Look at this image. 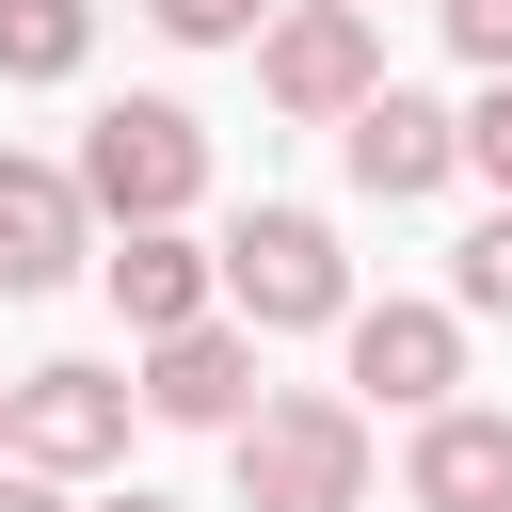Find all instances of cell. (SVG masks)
Masks as SVG:
<instances>
[{
    "label": "cell",
    "mask_w": 512,
    "mask_h": 512,
    "mask_svg": "<svg viewBox=\"0 0 512 512\" xmlns=\"http://www.w3.org/2000/svg\"><path fill=\"white\" fill-rule=\"evenodd\" d=\"M144 416H160V432H240V416H256V320H176V336H144Z\"/></svg>",
    "instance_id": "ba28073f"
},
{
    "label": "cell",
    "mask_w": 512,
    "mask_h": 512,
    "mask_svg": "<svg viewBox=\"0 0 512 512\" xmlns=\"http://www.w3.org/2000/svg\"><path fill=\"white\" fill-rule=\"evenodd\" d=\"M96 512H192V496H160V480H128V496H96Z\"/></svg>",
    "instance_id": "ac0fdd59"
},
{
    "label": "cell",
    "mask_w": 512,
    "mask_h": 512,
    "mask_svg": "<svg viewBox=\"0 0 512 512\" xmlns=\"http://www.w3.org/2000/svg\"><path fill=\"white\" fill-rule=\"evenodd\" d=\"M256 96L304 112V128H352V112L384 96V32H368V0H288V16L256 32Z\"/></svg>",
    "instance_id": "277c9868"
},
{
    "label": "cell",
    "mask_w": 512,
    "mask_h": 512,
    "mask_svg": "<svg viewBox=\"0 0 512 512\" xmlns=\"http://www.w3.org/2000/svg\"><path fill=\"white\" fill-rule=\"evenodd\" d=\"M432 16H448V48H464L480 80H512V0H432Z\"/></svg>",
    "instance_id": "2e32d148"
},
{
    "label": "cell",
    "mask_w": 512,
    "mask_h": 512,
    "mask_svg": "<svg viewBox=\"0 0 512 512\" xmlns=\"http://www.w3.org/2000/svg\"><path fill=\"white\" fill-rule=\"evenodd\" d=\"M80 208L96 224H192V192H208V128L176 112V96H112L96 128H80Z\"/></svg>",
    "instance_id": "7a4b0ae2"
},
{
    "label": "cell",
    "mask_w": 512,
    "mask_h": 512,
    "mask_svg": "<svg viewBox=\"0 0 512 512\" xmlns=\"http://www.w3.org/2000/svg\"><path fill=\"white\" fill-rule=\"evenodd\" d=\"M224 464H240V512H368V400H336V384L256 400L224 432Z\"/></svg>",
    "instance_id": "6da1fadb"
},
{
    "label": "cell",
    "mask_w": 512,
    "mask_h": 512,
    "mask_svg": "<svg viewBox=\"0 0 512 512\" xmlns=\"http://www.w3.org/2000/svg\"><path fill=\"white\" fill-rule=\"evenodd\" d=\"M336 336H352V400H384V416L464 400V304H352Z\"/></svg>",
    "instance_id": "8992f818"
},
{
    "label": "cell",
    "mask_w": 512,
    "mask_h": 512,
    "mask_svg": "<svg viewBox=\"0 0 512 512\" xmlns=\"http://www.w3.org/2000/svg\"><path fill=\"white\" fill-rule=\"evenodd\" d=\"M128 416H144V384L128 368H16V464H48V480H96V464H128Z\"/></svg>",
    "instance_id": "5b68a950"
},
{
    "label": "cell",
    "mask_w": 512,
    "mask_h": 512,
    "mask_svg": "<svg viewBox=\"0 0 512 512\" xmlns=\"http://www.w3.org/2000/svg\"><path fill=\"white\" fill-rule=\"evenodd\" d=\"M448 304H464V320H512V208H480V224H464V256H448Z\"/></svg>",
    "instance_id": "4fadbf2b"
},
{
    "label": "cell",
    "mask_w": 512,
    "mask_h": 512,
    "mask_svg": "<svg viewBox=\"0 0 512 512\" xmlns=\"http://www.w3.org/2000/svg\"><path fill=\"white\" fill-rule=\"evenodd\" d=\"M224 320H256V336H336V320H352L336 224H320V208H240V224H224Z\"/></svg>",
    "instance_id": "3957f363"
},
{
    "label": "cell",
    "mask_w": 512,
    "mask_h": 512,
    "mask_svg": "<svg viewBox=\"0 0 512 512\" xmlns=\"http://www.w3.org/2000/svg\"><path fill=\"white\" fill-rule=\"evenodd\" d=\"M80 256H96L80 176H64V160H0V304H48Z\"/></svg>",
    "instance_id": "30bf717a"
},
{
    "label": "cell",
    "mask_w": 512,
    "mask_h": 512,
    "mask_svg": "<svg viewBox=\"0 0 512 512\" xmlns=\"http://www.w3.org/2000/svg\"><path fill=\"white\" fill-rule=\"evenodd\" d=\"M464 176L512 208V80H480V112H464Z\"/></svg>",
    "instance_id": "9a60e30c"
},
{
    "label": "cell",
    "mask_w": 512,
    "mask_h": 512,
    "mask_svg": "<svg viewBox=\"0 0 512 512\" xmlns=\"http://www.w3.org/2000/svg\"><path fill=\"white\" fill-rule=\"evenodd\" d=\"M0 512H64V480L48 464H0Z\"/></svg>",
    "instance_id": "e0dca14e"
},
{
    "label": "cell",
    "mask_w": 512,
    "mask_h": 512,
    "mask_svg": "<svg viewBox=\"0 0 512 512\" xmlns=\"http://www.w3.org/2000/svg\"><path fill=\"white\" fill-rule=\"evenodd\" d=\"M0 464H16V384H0Z\"/></svg>",
    "instance_id": "d6986e66"
},
{
    "label": "cell",
    "mask_w": 512,
    "mask_h": 512,
    "mask_svg": "<svg viewBox=\"0 0 512 512\" xmlns=\"http://www.w3.org/2000/svg\"><path fill=\"white\" fill-rule=\"evenodd\" d=\"M80 64H96V0H0V80L16 96L80 80Z\"/></svg>",
    "instance_id": "7c38bea8"
},
{
    "label": "cell",
    "mask_w": 512,
    "mask_h": 512,
    "mask_svg": "<svg viewBox=\"0 0 512 512\" xmlns=\"http://www.w3.org/2000/svg\"><path fill=\"white\" fill-rule=\"evenodd\" d=\"M144 16H160V48H256L288 0H144Z\"/></svg>",
    "instance_id": "5bb4252c"
},
{
    "label": "cell",
    "mask_w": 512,
    "mask_h": 512,
    "mask_svg": "<svg viewBox=\"0 0 512 512\" xmlns=\"http://www.w3.org/2000/svg\"><path fill=\"white\" fill-rule=\"evenodd\" d=\"M400 496L416 512H512V416L496 400H432L416 448H400Z\"/></svg>",
    "instance_id": "8fae6325"
},
{
    "label": "cell",
    "mask_w": 512,
    "mask_h": 512,
    "mask_svg": "<svg viewBox=\"0 0 512 512\" xmlns=\"http://www.w3.org/2000/svg\"><path fill=\"white\" fill-rule=\"evenodd\" d=\"M96 288H112V320H128V336L224 320V256H208L192 224H112V240H96Z\"/></svg>",
    "instance_id": "52a82bcc"
},
{
    "label": "cell",
    "mask_w": 512,
    "mask_h": 512,
    "mask_svg": "<svg viewBox=\"0 0 512 512\" xmlns=\"http://www.w3.org/2000/svg\"><path fill=\"white\" fill-rule=\"evenodd\" d=\"M336 160H352V192H368V208H416V192H448V176H464V112H432V96H400V80H384V96L336 128Z\"/></svg>",
    "instance_id": "9c48e42d"
}]
</instances>
